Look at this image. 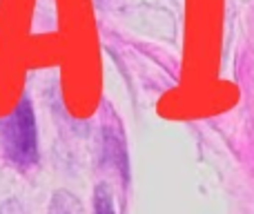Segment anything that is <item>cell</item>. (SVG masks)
<instances>
[{
    "mask_svg": "<svg viewBox=\"0 0 254 214\" xmlns=\"http://www.w3.org/2000/svg\"><path fill=\"white\" fill-rule=\"evenodd\" d=\"M0 141L7 158L18 167H29L38 158L36 118L29 101L22 98L9 118L0 123Z\"/></svg>",
    "mask_w": 254,
    "mask_h": 214,
    "instance_id": "obj_1",
    "label": "cell"
},
{
    "mask_svg": "<svg viewBox=\"0 0 254 214\" xmlns=\"http://www.w3.org/2000/svg\"><path fill=\"white\" fill-rule=\"evenodd\" d=\"M94 210L96 214H116L114 201H112V192L107 185H98L96 194H94Z\"/></svg>",
    "mask_w": 254,
    "mask_h": 214,
    "instance_id": "obj_3",
    "label": "cell"
},
{
    "mask_svg": "<svg viewBox=\"0 0 254 214\" xmlns=\"http://www.w3.org/2000/svg\"><path fill=\"white\" fill-rule=\"evenodd\" d=\"M0 214H25V208H22V203L18 199H9V201H4L0 206Z\"/></svg>",
    "mask_w": 254,
    "mask_h": 214,
    "instance_id": "obj_4",
    "label": "cell"
},
{
    "mask_svg": "<svg viewBox=\"0 0 254 214\" xmlns=\"http://www.w3.org/2000/svg\"><path fill=\"white\" fill-rule=\"evenodd\" d=\"M47 214H85V208L71 192L58 190L52 197V201H49Z\"/></svg>",
    "mask_w": 254,
    "mask_h": 214,
    "instance_id": "obj_2",
    "label": "cell"
}]
</instances>
